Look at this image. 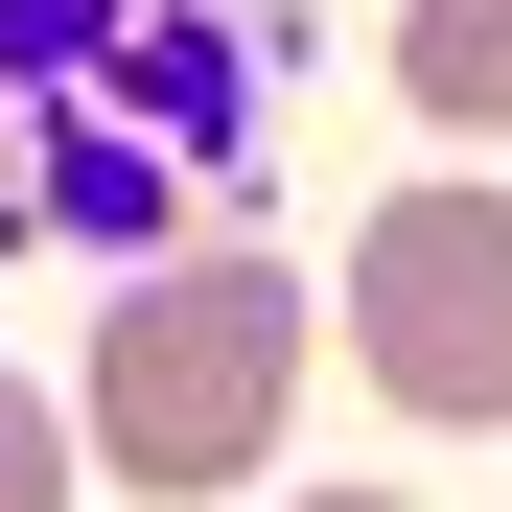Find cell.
I'll return each instance as SVG.
<instances>
[{"label":"cell","mask_w":512,"mask_h":512,"mask_svg":"<svg viewBox=\"0 0 512 512\" xmlns=\"http://www.w3.org/2000/svg\"><path fill=\"white\" fill-rule=\"evenodd\" d=\"M350 350H373L396 419L512 443V187H396L350 233Z\"/></svg>","instance_id":"cell-2"},{"label":"cell","mask_w":512,"mask_h":512,"mask_svg":"<svg viewBox=\"0 0 512 512\" xmlns=\"http://www.w3.org/2000/svg\"><path fill=\"white\" fill-rule=\"evenodd\" d=\"M0 512H70V419H47L24 373H0Z\"/></svg>","instance_id":"cell-4"},{"label":"cell","mask_w":512,"mask_h":512,"mask_svg":"<svg viewBox=\"0 0 512 512\" xmlns=\"http://www.w3.org/2000/svg\"><path fill=\"white\" fill-rule=\"evenodd\" d=\"M303 512H396V489H303Z\"/></svg>","instance_id":"cell-5"},{"label":"cell","mask_w":512,"mask_h":512,"mask_svg":"<svg viewBox=\"0 0 512 512\" xmlns=\"http://www.w3.org/2000/svg\"><path fill=\"white\" fill-rule=\"evenodd\" d=\"M396 94L443 140H512V0H396Z\"/></svg>","instance_id":"cell-3"},{"label":"cell","mask_w":512,"mask_h":512,"mask_svg":"<svg viewBox=\"0 0 512 512\" xmlns=\"http://www.w3.org/2000/svg\"><path fill=\"white\" fill-rule=\"evenodd\" d=\"M280 396H303V280L280 256H163V280H117V326H94L117 489H233L280 443Z\"/></svg>","instance_id":"cell-1"}]
</instances>
